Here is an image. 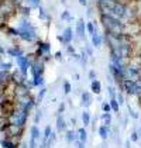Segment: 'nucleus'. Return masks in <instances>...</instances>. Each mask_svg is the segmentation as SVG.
<instances>
[{"instance_id":"obj_4","label":"nucleus","mask_w":141,"mask_h":148,"mask_svg":"<svg viewBox=\"0 0 141 148\" xmlns=\"http://www.w3.org/2000/svg\"><path fill=\"white\" fill-rule=\"evenodd\" d=\"M17 59V65H18V69L21 71V73L27 76V73H28V69L31 66V62L34 61V59H30V58L27 57V55H21V57L16 58Z\"/></svg>"},{"instance_id":"obj_11","label":"nucleus","mask_w":141,"mask_h":148,"mask_svg":"<svg viewBox=\"0 0 141 148\" xmlns=\"http://www.w3.org/2000/svg\"><path fill=\"white\" fill-rule=\"evenodd\" d=\"M103 35L99 34V31H96L93 35H90V42H92V45H93V48H100V47L103 45Z\"/></svg>"},{"instance_id":"obj_12","label":"nucleus","mask_w":141,"mask_h":148,"mask_svg":"<svg viewBox=\"0 0 141 148\" xmlns=\"http://www.w3.org/2000/svg\"><path fill=\"white\" fill-rule=\"evenodd\" d=\"M97 134L100 136V138L103 140V141H106L107 138H109V136H110V127H107V125L102 124L97 127Z\"/></svg>"},{"instance_id":"obj_7","label":"nucleus","mask_w":141,"mask_h":148,"mask_svg":"<svg viewBox=\"0 0 141 148\" xmlns=\"http://www.w3.org/2000/svg\"><path fill=\"white\" fill-rule=\"evenodd\" d=\"M93 103V96H92V92H88V90H83L81 93V104H82L85 109L90 107Z\"/></svg>"},{"instance_id":"obj_1","label":"nucleus","mask_w":141,"mask_h":148,"mask_svg":"<svg viewBox=\"0 0 141 148\" xmlns=\"http://www.w3.org/2000/svg\"><path fill=\"white\" fill-rule=\"evenodd\" d=\"M100 23L103 25L105 31H109L112 34H121L126 31L124 21L112 14H100Z\"/></svg>"},{"instance_id":"obj_48","label":"nucleus","mask_w":141,"mask_h":148,"mask_svg":"<svg viewBox=\"0 0 141 148\" xmlns=\"http://www.w3.org/2000/svg\"><path fill=\"white\" fill-rule=\"evenodd\" d=\"M66 1H68V0H61V3H62V4H66Z\"/></svg>"},{"instance_id":"obj_14","label":"nucleus","mask_w":141,"mask_h":148,"mask_svg":"<svg viewBox=\"0 0 141 148\" xmlns=\"http://www.w3.org/2000/svg\"><path fill=\"white\" fill-rule=\"evenodd\" d=\"M6 52H7L9 55L14 57V58H18V57H21V55H24L23 49H21L20 47H10V48L6 49Z\"/></svg>"},{"instance_id":"obj_43","label":"nucleus","mask_w":141,"mask_h":148,"mask_svg":"<svg viewBox=\"0 0 141 148\" xmlns=\"http://www.w3.org/2000/svg\"><path fill=\"white\" fill-rule=\"evenodd\" d=\"M4 52H6V49H4V48H3V47L0 45V55H3V54H4Z\"/></svg>"},{"instance_id":"obj_18","label":"nucleus","mask_w":141,"mask_h":148,"mask_svg":"<svg viewBox=\"0 0 141 148\" xmlns=\"http://www.w3.org/2000/svg\"><path fill=\"white\" fill-rule=\"evenodd\" d=\"M30 138H34V140H37V141H40L41 133H40V128L37 127V124L31 125V128H30Z\"/></svg>"},{"instance_id":"obj_29","label":"nucleus","mask_w":141,"mask_h":148,"mask_svg":"<svg viewBox=\"0 0 141 148\" xmlns=\"http://www.w3.org/2000/svg\"><path fill=\"white\" fill-rule=\"evenodd\" d=\"M42 119V110L41 109H37L35 110V116H34V124H38Z\"/></svg>"},{"instance_id":"obj_36","label":"nucleus","mask_w":141,"mask_h":148,"mask_svg":"<svg viewBox=\"0 0 141 148\" xmlns=\"http://www.w3.org/2000/svg\"><path fill=\"white\" fill-rule=\"evenodd\" d=\"M66 52L69 54L70 57H73V55L76 54V48L72 45V44H68V45H66Z\"/></svg>"},{"instance_id":"obj_16","label":"nucleus","mask_w":141,"mask_h":148,"mask_svg":"<svg viewBox=\"0 0 141 148\" xmlns=\"http://www.w3.org/2000/svg\"><path fill=\"white\" fill-rule=\"evenodd\" d=\"M81 120H82V123H83V127H88V125H90V123H92V116H90V113L86 109L81 114Z\"/></svg>"},{"instance_id":"obj_26","label":"nucleus","mask_w":141,"mask_h":148,"mask_svg":"<svg viewBox=\"0 0 141 148\" xmlns=\"http://www.w3.org/2000/svg\"><path fill=\"white\" fill-rule=\"evenodd\" d=\"M62 90L65 95H70V92H72V85H70L69 80H64L62 82Z\"/></svg>"},{"instance_id":"obj_47","label":"nucleus","mask_w":141,"mask_h":148,"mask_svg":"<svg viewBox=\"0 0 141 148\" xmlns=\"http://www.w3.org/2000/svg\"><path fill=\"white\" fill-rule=\"evenodd\" d=\"M138 106H140V107H141V96H140V97H138Z\"/></svg>"},{"instance_id":"obj_10","label":"nucleus","mask_w":141,"mask_h":148,"mask_svg":"<svg viewBox=\"0 0 141 148\" xmlns=\"http://www.w3.org/2000/svg\"><path fill=\"white\" fill-rule=\"evenodd\" d=\"M10 82H12V72L0 71V88H6Z\"/></svg>"},{"instance_id":"obj_6","label":"nucleus","mask_w":141,"mask_h":148,"mask_svg":"<svg viewBox=\"0 0 141 148\" xmlns=\"http://www.w3.org/2000/svg\"><path fill=\"white\" fill-rule=\"evenodd\" d=\"M75 34L79 40H85L86 38V23H85V18H78L76 25H75Z\"/></svg>"},{"instance_id":"obj_41","label":"nucleus","mask_w":141,"mask_h":148,"mask_svg":"<svg viewBox=\"0 0 141 148\" xmlns=\"http://www.w3.org/2000/svg\"><path fill=\"white\" fill-rule=\"evenodd\" d=\"M79 1V4L83 6V7H88V0H78Z\"/></svg>"},{"instance_id":"obj_30","label":"nucleus","mask_w":141,"mask_h":148,"mask_svg":"<svg viewBox=\"0 0 141 148\" xmlns=\"http://www.w3.org/2000/svg\"><path fill=\"white\" fill-rule=\"evenodd\" d=\"M127 110H129V113H130V116H131V119H134V120H137L138 117H140V114H138V112L137 110H134L131 106H127Z\"/></svg>"},{"instance_id":"obj_22","label":"nucleus","mask_w":141,"mask_h":148,"mask_svg":"<svg viewBox=\"0 0 141 148\" xmlns=\"http://www.w3.org/2000/svg\"><path fill=\"white\" fill-rule=\"evenodd\" d=\"M33 80V85H34V88H44L45 86V79H44V76H38V78H34Z\"/></svg>"},{"instance_id":"obj_24","label":"nucleus","mask_w":141,"mask_h":148,"mask_svg":"<svg viewBox=\"0 0 141 148\" xmlns=\"http://www.w3.org/2000/svg\"><path fill=\"white\" fill-rule=\"evenodd\" d=\"M61 20H62V21H66V23L73 21V17H72V14H70L69 10H64V12L61 13Z\"/></svg>"},{"instance_id":"obj_34","label":"nucleus","mask_w":141,"mask_h":148,"mask_svg":"<svg viewBox=\"0 0 141 148\" xmlns=\"http://www.w3.org/2000/svg\"><path fill=\"white\" fill-rule=\"evenodd\" d=\"M66 110V103L65 102H61L58 104V109H57V114H64Z\"/></svg>"},{"instance_id":"obj_40","label":"nucleus","mask_w":141,"mask_h":148,"mask_svg":"<svg viewBox=\"0 0 141 148\" xmlns=\"http://www.w3.org/2000/svg\"><path fill=\"white\" fill-rule=\"evenodd\" d=\"M75 144H76V147L78 148H85V143H81L79 140H76V141H75Z\"/></svg>"},{"instance_id":"obj_44","label":"nucleus","mask_w":141,"mask_h":148,"mask_svg":"<svg viewBox=\"0 0 141 148\" xmlns=\"http://www.w3.org/2000/svg\"><path fill=\"white\" fill-rule=\"evenodd\" d=\"M126 148H131V145H130V140L126 141Z\"/></svg>"},{"instance_id":"obj_28","label":"nucleus","mask_w":141,"mask_h":148,"mask_svg":"<svg viewBox=\"0 0 141 148\" xmlns=\"http://www.w3.org/2000/svg\"><path fill=\"white\" fill-rule=\"evenodd\" d=\"M117 92H118V89H116L113 85H109V86H107V93H109L110 99H116V96H117Z\"/></svg>"},{"instance_id":"obj_15","label":"nucleus","mask_w":141,"mask_h":148,"mask_svg":"<svg viewBox=\"0 0 141 148\" xmlns=\"http://www.w3.org/2000/svg\"><path fill=\"white\" fill-rule=\"evenodd\" d=\"M65 140H66V143H75L76 140H78V133L75 131V130H72V128H69V130H66L65 131Z\"/></svg>"},{"instance_id":"obj_3","label":"nucleus","mask_w":141,"mask_h":148,"mask_svg":"<svg viewBox=\"0 0 141 148\" xmlns=\"http://www.w3.org/2000/svg\"><path fill=\"white\" fill-rule=\"evenodd\" d=\"M109 73L112 75L113 82H114V83H117L118 86H120L124 80L127 79L126 69H120V68H117V66H114L113 64H110V65H109Z\"/></svg>"},{"instance_id":"obj_9","label":"nucleus","mask_w":141,"mask_h":148,"mask_svg":"<svg viewBox=\"0 0 141 148\" xmlns=\"http://www.w3.org/2000/svg\"><path fill=\"white\" fill-rule=\"evenodd\" d=\"M55 130L57 133H65L68 128H66V121L64 119V114H58L57 116V121H55Z\"/></svg>"},{"instance_id":"obj_37","label":"nucleus","mask_w":141,"mask_h":148,"mask_svg":"<svg viewBox=\"0 0 141 148\" xmlns=\"http://www.w3.org/2000/svg\"><path fill=\"white\" fill-rule=\"evenodd\" d=\"M85 51H86V54L89 55V58L93 57V45H85V48H83Z\"/></svg>"},{"instance_id":"obj_5","label":"nucleus","mask_w":141,"mask_h":148,"mask_svg":"<svg viewBox=\"0 0 141 148\" xmlns=\"http://www.w3.org/2000/svg\"><path fill=\"white\" fill-rule=\"evenodd\" d=\"M45 54H51V44L48 41H38L37 42V51H35V58H42Z\"/></svg>"},{"instance_id":"obj_13","label":"nucleus","mask_w":141,"mask_h":148,"mask_svg":"<svg viewBox=\"0 0 141 148\" xmlns=\"http://www.w3.org/2000/svg\"><path fill=\"white\" fill-rule=\"evenodd\" d=\"M90 92L94 95H100L102 93V82L97 79L90 80Z\"/></svg>"},{"instance_id":"obj_21","label":"nucleus","mask_w":141,"mask_h":148,"mask_svg":"<svg viewBox=\"0 0 141 148\" xmlns=\"http://www.w3.org/2000/svg\"><path fill=\"white\" fill-rule=\"evenodd\" d=\"M100 120L103 121V124L107 127H112V120H113V116L112 113H103L100 116Z\"/></svg>"},{"instance_id":"obj_27","label":"nucleus","mask_w":141,"mask_h":148,"mask_svg":"<svg viewBox=\"0 0 141 148\" xmlns=\"http://www.w3.org/2000/svg\"><path fill=\"white\" fill-rule=\"evenodd\" d=\"M110 106H112V112L114 113H118L120 112V103L117 102V99H110Z\"/></svg>"},{"instance_id":"obj_38","label":"nucleus","mask_w":141,"mask_h":148,"mask_svg":"<svg viewBox=\"0 0 141 148\" xmlns=\"http://www.w3.org/2000/svg\"><path fill=\"white\" fill-rule=\"evenodd\" d=\"M88 78H89L90 80L97 79V73H96V71H94V69H90V71H89V73H88Z\"/></svg>"},{"instance_id":"obj_17","label":"nucleus","mask_w":141,"mask_h":148,"mask_svg":"<svg viewBox=\"0 0 141 148\" xmlns=\"http://www.w3.org/2000/svg\"><path fill=\"white\" fill-rule=\"evenodd\" d=\"M76 133H78V140H79L81 143H85V144H86V141H88V131H86V127H79Z\"/></svg>"},{"instance_id":"obj_45","label":"nucleus","mask_w":141,"mask_h":148,"mask_svg":"<svg viewBox=\"0 0 141 148\" xmlns=\"http://www.w3.org/2000/svg\"><path fill=\"white\" fill-rule=\"evenodd\" d=\"M20 148H28V144H25V143H23V144H21V147Z\"/></svg>"},{"instance_id":"obj_25","label":"nucleus","mask_w":141,"mask_h":148,"mask_svg":"<svg viewBox=\"0 0 141 148\" xmlns=\"http://www.w3.org/2000/svg\"><path fill=\"white\" fill-rule=\"evenodd\" d=\"M79 62H81V65H82L83 68L88 65V62H89V55L86 54V51L85 49H82L81 51V58H79Z\"/></svg>"},{"instance_id":"obj_8","label":"nucleus","mask_w":141,"mask_h":148,"mask_svg":"<svg viewBox=\"0 0 141 148\" xmlns=\"http://www.w3.org/2000/svg\"><path fill=\"white\" fill-rule=\"evenodd\" d=\"M73 34H75V33H73V28H72V27H69V25L65 27L64 31H62V38H64V44H62V45L66 47L68 44H70V42L73 41Z\"/></svg>"},{"instance_id":"obj_35","label":"nucleus","mask_w":141,"mask_h":148,"mask_svg":"<svg viewBox=\"0 0 141 148\" xmlns=\"http://www.w3.org/2000/svg\"><path fill=\"white\" fill-rule=\"evenodd\" d=\"M130 141H131V143H138V141H140L138 131H136V130H134V131L131 133V136H130Z\"/></svg>"},{"instance_id":"obj_23","label":"nucleus","mask_w":141,"mask_h":148,"mask_svg":"<svg viewBox=\"0 0 141 148\" xmlns=\"http://www.w3.org/2000/svg\"><path fill=\"white\" fill-rule=\"evenodd\" d=\"M38 13H40V18L42 20V21H49L51 18H49V14L45 12V9L42 7V6H38Z\"/></svg>"},{"instance_id":"obj_33","label":"nucleus","mask_w":141,"mask_h":148,"mask_svg":"<svg viewBox=\"0 0 141 148\" xmlns=\"http://www.w3.org/2000/svg\"><path fill=\"white\" fill-rule=\"evenodd\" d=\"M116 99H117V102L120 103V106H121V104H124V102H126V99H124V92H123V90H118L117 92V96H116Z\"/></svg>"},{"instance_id":"obj_39","label":"nucleus","mask_w":141,"mask_h":148,"mask_svg":"<svg viewBox=\"0 0 141 148\" xmlns=\"http://www.w3.org/2000/svg\"><path fill=\"white\" fill-rule=\"evenodd\" d=\"M62 51H58V52H55V55H54V58L57 59V61H62Z\"/></svg>"},{"instance_id":"obj_20","label":"nucleus","mask_w":141,"mask_h":148,"mask_svg":"<svg viewBox=\"0 0 141 148\" xmlns=\"http://www.w3.org/2000/svg\"><path fill=\"white\" fill-rule=\"evenodd\" d=\"M0 145L3 148H18V145L14 143V141H12L10 138H4V140H1L0 141Z\"/></svg>"},{"instance_id":"obj_2","label":"nucleus","mask_w":141,"mask_h":148,"mask_svg":"<svg viewBox=\"0 0 141 148\" xmlns=\"http://www.w3.org/2000/svg\"><path fill=\"white\" fill-rule=\"evenodd\" d=\"M28 114L30 112L25 110V109H14L12 113H10V117H9V121L12 124H16L18 127H25V123L28 120Z\"/></svg>"},{"instance_id":"obj_31","label":"nucleus","mask_w":141,"mask_h":148,"mask_svg":"<svg viewBox=\"0 0 141 148\" xmlns=\"http://www.w3.org/2000/svg\"><path fill=\"white\" fill-rule=\"evenodd\" d=\"M102 110H103V113H110L112 112V106H110V102H102Z\"/></svg>"},{"instance_id":"obj_32","label":"nucleus","mask_w":141,"mask_h":148,"mask_svg":"<svg viewBox=\"0 0 141 148\" xmlns=\"http://www.w3.org/2000/svg\"><path fill=\"white\" fill-rule=\"evenodd\" d=\"M13 64L12 62H1L0 64V71H12Z\"/></svg>"},{"instance_id":"obj_42","label":"nucleus","mask_w":141,"mask_h":148,"mask_svg":"<svg viewBox=\"0 0 141 148\" xmlns=\"http://www.w3.org/2000/svg\"><path fill=\"white\" fill-rule=\"evenodd\" d=\"M40 1H41V0H30V3L34 4V6H40Z\"/></svg>"},{"instance_id":"obj_46","label":"nucleus","mask_w":141,"mask_h":148,"mask_svg":"<svg viewBox=\"0 0 141 148\" xmlns=\"http://www.w3.org/2000/svg\"><path fill=\"white\" fill-rule=\"evenodd\" d=\"M137 131H138V136H140V140H141V125H140V128H138Z\"/></svg>"},{"instance_id":"obj_19","label":"nucleus","mask_w":141,"mask_h":148,"mask_svg":"<svg viewBox=\"0 0 141 148\" xmlns=\"http://www.w3.org/2000/svg\"><path fill=\"white\" fill-rule=\"evenodd\" d=\"M45 95H47V88H45V86H44V88H40V90H38V93H37V97H35L37 106L41 104V102H42L44 97H45Z\"/></svg>"}]
</instances>
